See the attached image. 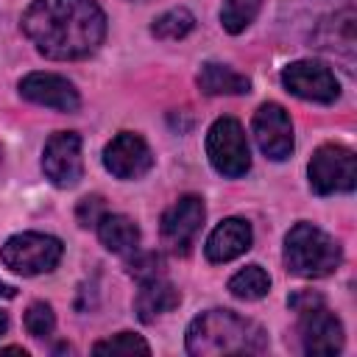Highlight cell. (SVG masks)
I'll return each mask as SVG.
<instances>
[{
  "instance_id": "12",
  "label": "cell",
  "mask_w": 357,
  "mask_h": 357,
  "mask_svg": "<svg viewBox=\"0 0 357 357\" xmlns=\"http://www.w3.org/2000/svg\"><path fill=\"white\" fill-rule=\"evenodd\" d=\"M206 218V206L198 195H181L173 206L165 209L162 215V237L170 248L176 251H187L198 234V229L204 226Z\"/></svg>"
},
{
  "instance_id": "9",
  "label": "cell",
  "mask_w": 357,
  "mask_h": 357,
  "mask_svg": "<svg viewBox=\"0 0 357 357\" xmlns=\"http://www.w3.org/2000/svg\"><path fill=\"white\" fill-rule=\"evenodd\" d=\"M251 131H254L259 151L268 159L282 162L293 153V123H290V114L279 103H262L254 114Z\"/></svg>"
},
{
  "instance_id": "20",
  "label": "cell",
  "mask_w": 357,
  "mask_h": 357,
  "mask_svg": "<svg viewBox=\"0 0 357 357\" xmlns=\"http://www.w3.org/2000/svg\"><path fill=\"white\" fill-rule=\"evenodd\" d=\"M259 8H262V0H223L220 22L229 33H240L254 22Z\"/></svg>"
},
{
  "instance_id": "3",
  "label": "cell",
  "mask_w": 357,
  "mask_h": 357,
  "mask_svg": "<svg viewBox=\"0 0 357 357\" xmlns=\"http://www.w3.org/2000/svg\"><path fill=\"white\" fill-rule=\"evenodd\" d=\"M284 265L304 279L329 276L340 265V245L312 223H296L284 237Z\"/></svg>"
},
{
  "instance_id": "7",
  "label": "cell",
  "mask_w": 357,
  "mask_h": 357,
  "mask_svg": "<svg viewBox=\"0 0 357 357\" xmlns=\"http://www.w3.org/2000/svg\"><path fill=\"white\" fill-rule=\"evenodd\" d=\"M282 84L287 92H293L301 100H312V103H332L340 95V84L335 78V73L312 59H301L293 61L282 70Z\"/></svg>"
},
{
  "instance_id": "8",
  "label": "cell",
  "mask_w": 357,
  "mask_h": 357,
  "mask_svg": "<svg viewBox=\"0 0 357 357\" xmlns=\"http://www.w3.org/2000/svg\"><path fill=\"white\" fill-rule=\"evenodd\" d=\"M42 170L56 187H73L84 176L81 137L75 131H56L42 151Z\"/></svg>"
},
{
  "instance_id": "21",
  "label": "cell",
  "mask_w": 357,
  "mask_h": 357,
  "mask_svg": "<svg viewBox=\"0 0 357 357\" xmlns=\"http://www.w3.org/2000/svg\"><path fill=\"white\" fill-rule=\"evenodd\" d=\"M92 351L95 354H112V357H128V354H151V346L134 332H117L109 340L95 343Z\"/></svg>"
},
{
  "instance_id": "13",
  "label": "cell",
  "mask_w": 357,
  "mask_h": 357,
  "mask_svg": "<svg viewBox=\"0 0 357 357\" xmlns=\"http://www.w3.org/2000/svg\"><path fill=\"white\" fill-rule=\"evenodd\" d=\"M20 95L31 103H39L56 112H75L81 106L78 89L56 73H28L20 81Z\"/></svg>"
},
{
  "instance_id": "2",
  "label": "cell",
  "mask_w": 357,
  "mask_h": 357,
  "mask_svg": "<svg viewBox=\"0 0 357 357\" xmlns=\"http://www.w3.org/2000/svg\"><path fill=\"white\" fill-rule=\"evenodd\" d=\"M268 346V335L257 321H248L231 310H209L190 321L187 351L195 357L215 354H259Z\"/></svg>"
},
{
  "instance_id": "26",
  "label": "cell",
  "mask_w": 357,
  "mask_h": 357,
  "mask_svg": "<svg viewBox=\"0 0 357 357\" xmlns=\"http://www.w3.org/2000/svg\"><path fill=\"white\" fill-rule=\"evenodd\" d=\"M6 329H8V315H6L3 310H0V335H3Z\"/></svg>"
},
{
  "instance_id": "16",
  "label": "cell",
  "mask_w": 357,
  "mask_h": 357,
  "mask_svg": "<svg viewBox=\"0 0 357 357\" xmlns=\"http://www.w3.org/2000/svg\"><path fill=\"white\" fill-rule=\"evenodd\" d=\"M98 237L100 243L114 251V254H128V251H137L139 245V226L128 218V215H120V212H106L100 220H98Z\"/></svg>"
},
{
  "instance_id": "19",
  "label": "cell",
  "mask_w": 357,
  "mask_h": 357,
  "mask_svg": "<svg viewBox=\"0 0 357 357\" xmlns=\"http://www.w3.org/2000/svg\"><path fill=\"white\" fill-rule=\"evenodd\" d=\"M192 28H195V17H192L187 8H170V11H165L162 17L153 20L151 33H153L156 39L173 42V39H184Z\"/></svg>"
},
{
  "instance_id": "4",
  "label": "cell",
  "mask_w": 357,
  "mask_h": 357,
  "mask_svg": "<svg viewBox=\"0 0 357 357\" xmlns=\"http://www.w3.org/2000/svg\"><path fill=\"white\" fill-rule=\"evenodd\" d=\"M64 254V245L59 237L53 234H42V231H22L14 234L3 243L0 248V259L6 268H11L14 273L22 276H39V273H50L59 259Z\"/></svg>"
},
{
  "instance_id": "11",
  "label": "cell",
  "mask_w": 357,
  "mask_h": 357,
  "mask_svg": "<svg viewBox=\"0 0 357 357\" xmlns=\"http://www.w3.org/2000/svg\"><path fill=\"white\" fill-rule=\"evenodd\" d=\"M103 165L117 178H139L153 167V153L139 134L123 131L103 148Z\"/></svg>"
},
{
  "instance_id": "25",
  "label": "cell",
  "mask_w": 357,
  "mask_h": 357,
  "mask_svg": "<svg viewBox=\"0 0 357 357\" xmlns=\"http://www.w3.org/2000/svg\"><path fill=\"white\" fill-rule=\"evenodd\" d=\"M287 304H290V310H296V312H307V310L324 304V296H321V293H312V290H296V293L287 298Z\"/></svg>"
},
{
  "instance_id": "5",
  "label": "cell",
  "mask_w": 357,
  "mask_h": 357,
  "mask_svg": "<svg viewBox=\"0 0 357 357\" xmlns=\"http://www.w3.org/2000/svg\"><path fill=\"white\" fill-rule=\"evenodd\" d=\"M206 156L226 178H240L251 167V151L243 126L234 117H218L206 131Z\"/></svg>"
},
{
  "instance_id": "1",
  "label": "cell",
  "mask_w": 357,
  "mask_h": 357,
  "mask_svg": "<svg viewBox=\"0 0 357 357\" xmlns=\"http://www.w3.org/2000/svg\"><path fill=\"white\" fill-rule=\"evenodd\" d=\"M22 33L56 61L84 59L106 36V17L95 0H33L22 14Z\"/></svg>"
},
{
  "instance_id": "24",
  "label": "cell",
  "mask_w": 357,
  "mask_h": 357,
  "mask_svg": "<svg viewBox=\"0 0 357 357\" xmlns=\"http://www.w3.org/2000/svg\"><path fill=\"white\" fill-rule=\"evenodd\" d=\"M106 215V206H103V198L100 195H86L78 201V209H75V218L84 229L89 226H98V220Z\"/></svg>"
},
{
  "instance_id": "14",
  "label": "cell",
  "mask_w": 357,
  "mask_h": 357,
  "mask_svg": "<svg viewBox=\"0 0 357 357\" xmlns=\"http://www.w3.org/2000/svg\"><path fill=\"white\" fill-rule=\"evenodd\" d=\"M251 240H254V231H251L248 220L226 218L206 237L204 254H206L209 262H229V259H237L240 254H245L251 248Z\"/></svg>"
},
{
  "instance_id": "27",
  "label": "cell",
  "mask_w": 357,
  "mask_h": 357,
  "mask_svg": "<svg viewBox=\"0 0 357 357\" xmlns=\"http://www.w3.org/2000/svg\"><path fill=\"white\" fill-rule=\"evenodd\" d=\"M0 296H14V287L6 284V282H0Z\"/></svg>"
},
{
  "instance_id": "23",
  "label": "cell",
  "mask_w": 357,
  "mask_h": 357,
  "mask_svg": "<svg viewBox=\"0 0 357 357\" xmlns=\"http://www.w3.org/2000/svg\"><path fill=\"white\" fill-rule=\"evenodd\" d=\"M165 271V259L156 254V251H145V254H134L128 259V273L137 279V282H148V279H156L162 276Z\"/></svg>"
},
{
  "instance_id": "18",
  "label": "cell",
  "mask_w": 357,
  "mask_h": 357,
  "mask_svg": "<svg viewBox=\"0 0 357 357\" xmlns=\"http://www.w3.org/2000/svg\"><path fill=\"white\" fill-rule=\"evenodd\" d=\"M268 290H271V276L259 265H245L243 271H237L229 279V293L243 301H257V298L268 296Z\"/></svg>"
},
{
  "instance_id": "15",
  "label": "cell",
  "mask_w": 357,
  "mask_h": 357,
  "mask_svg": "<svg viewBox=\"0 0 357 357\" xmlns=\"http://www.w3.org/2000/svg\"><path fill=\"white\" fill-rule=\"evenodd\" d=\"M178 301H181L178 290H176V287H173L167 279L156 276V279L139 282V293H137L134 310H137L139 321L151 324L156 315H165V312L176 310V307H178Z\"/></svg>"
},
{
  "instance_id": "17",
  "label": "cell",
  "mask_w": 357,
  "mask_h": 357,
  "mask_svg": "<svg viewBox=\"0 0 357 357\" xmlns=\"http://www.w3.org/2000/svg\"><path fill=\"white\" fill-rule=\"evenodd\" d=\"M195 84L204 95H243L251 89V81L243 73H237L226 64H215V61L201 64Z\"/></svg>"
},
{
  "instance_id": "10",
  "label": "cell",
  "mask_w": 357,
  "mask_h": 357,
  "mask_svg": "<svg viewBox=\"0 0 357 357\" xmlns=\"http://www.w3.org/2000/svg\"><path fill=\"white\" fill-rule=\"evenodd\" d=\"M298 315H301V321H298L301 346L307 354L329 357V354H337L343 349V324L335 312H329L324 304H318V307L298 312Z\"/></svg>"
},
{
  "instance_id": "22",
  "label": "cell",
  "mask_w": 357,
  "mask_h": 357,
  "mask_svg": "<svg viewBox=\"0 0 357 357\" xmlns=\"http://www.w3.org/2000/svg\"><path fill=\"white\" fill-rule=\"evenodd\" d=\"M56 326V315H53V307L45 304V301H33L25 312V329L31 337H47Z\"/></svg>"
},
{
  "instance_id": "6",
  "label": "cell",
  "mask_w": 357,
  "mask_h": 357,
  "mask_svg": "<svg viewBox=\"0 0 357 357\" xmlns=\"http://www.w3.org/2000/svg\"><path fill=\"white\" fill-rule=\"evenodd\" d=\"M307 176L318 195L351 192L357 184V159L343 145H321L307 165Z\"/></svg>"
}]
</instances>
